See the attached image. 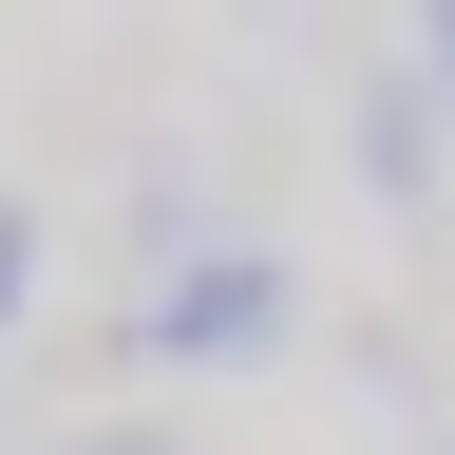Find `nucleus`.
Returning <instances> with one entry per match:
<instances>
[{"label": "nucleus", "mask_w": 455, "mask_h": 455, "mask_svg": "<svg viewBox=\"0 0 455 455\" xmlns=\"http://www.w3.org/2000/svg\"><path fill=\"white\" fill-rule=\"evenodd\" d=\"M76 455H152V436H76Z\"/></svg>", "instance_id": "4"}, {"label": "nucleus", "mask_w": 455, "mask_h": 455, "mask_svg": "<svg viewBox=\"0 0 455 455\" xmlns=\"http://www.w3.org/2000/svg\"><path fill=\"white\" fill-rule=\"evenodd\" d=\"M284 341V266L266 247H190L152 284V323H133V361H266Z\"/></svg>", "instance_id": "1"}, {"label": "nucleus", "mask_w": 455, "mask_h": 455, "mask_svg": "<svg viewBox=\"0 0 455 455\" xmlns=\"http://www.w3.org/2000/svg\"><path fill=\"white\" fill-rule=\"evenodd\" d=\"M418 57H436V95H455V20H436V38H418Z\"/></svg>", "instance_id": "3"}, {"label": "nucleus", "mask_w": 455, "mask_h": 455, "mask_svg": "<svg viewBox=\"0 0 455 455\" xmlns=\"http://www.w3.org/2000/svg\"><path fill=\"white\" fill-rule=\"evenodd\" d=\"M20 284H38V228H20V209H0V323H20Z\"/></svg>", "instance_id": "2"}]
</instances>
